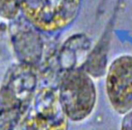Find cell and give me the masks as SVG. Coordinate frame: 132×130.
Instances as JSON below:
<instances>
[{
    "label": "cell",
    "instance_id": "3957f363",
    "mask_svg": "<svg viewBox=\"0 0 132 130\" xmlns=\"http://www.w3.org/2000/svg\"><path fill=\"white\" fill-rule=\"evenodd\" d=\"M25 19L36 29L56 32L77 18L82 0H19Z\"/></svg>",
    "mask_w": 132,
    "mask_h": 130
},
{
    "label": "cell",
    "instance_id": "6da1fadb",
    "mask_svg": "<svg viewBox=\"0 0 132 130\" xmlns=\"http://www.w3.org/2000/svg\"><path fill=\"white\" fill-rule=\"evenodd\" d=\"M35 66L21 63L7 71L0 88V130L16 129L37 91Z\"/></svg>",
    "mask_w": 132,
    "mask_h": 130
},
{
    "label": "cell",
    "instance_id": "5b68a950",
    "mask_svg": "<svg viewBox=\"0 0 132 130\" xmlns=\"http://www.w3.org/2000/svg\"><path fill=\"white\" fill-rule=\"evenodd\" d=\"M106 91L112 108L125 115L132 110V56L117 57L108 67Z\"/></svg>",
    "mask_w": 132,
    "mask_h": 130
},
{
    "label": "cell",
    "instance_id": "52a82bcc",
    "mask_svg": "<svg viewBox=\"0 0 132 130\" xmlns=\"http://www.w3.org/2000/svg\"><path fill=\"white\" fill-rule=\"evenodd\" d=\"M19 0H0V16L7 19H14L20 11Z\"/></svg>",
    "mask_w": 132,
    "mask_h": 130
},
{
    "label": "cell",
    "instance_id": "7a4b0ae2",
    "mask_svg": "<svg viewBox=\"0 0 132 130\" xmlns=\"http://www.w3.org/2000/svg\"><path fill=\"white\" fill-rule=\"evenodd\" d=\"M61 105L69 119L80 122L93 112L97 91L88 73L80 68H70L62 76L58 88Z\"/></svg>",
    "mask_w": 132,
    "mask_h": 130
},
{
    "label": "cell",
    "instance_id": "8992f818",
    "mask_svg": "<svg viewBox=\"0 0 132 130\" xmlns=\"http://www.w3.org/2000/svg\"><path fill=\"white\" fill-rule=\"evenodd\" d=\"M27 21V23L15 25L12 29V42L17 57L22 63L35 66L41 59L43 42L38 29Z\"/></svg>",
    "mask_w": 132,
    "mask_h": 130
},
{
    "label": "cell",
    "instance_id": "ba28073f",
    "mask_svg": "<svg viewBox=\"0 0 132 130\" xmlns=\"http://www.w3.org/2000/svg\"><path fill=\"white\" fill-rule=\"evenodd\" d=\"M125 115L122 119L121 130H132V110Z\"/></svg>",
    "mask_w": 132,
    "mask_h": 130
},
{
    "label": "cell",
    "instance_id": "277c9868",
    "mask_svg": "<svg viewBox=\"0 0 132 130\" xmlns=\"http://www.w3.org/2000/svg\"><path fill=\"white\" fill-rule=\"evenodd\" d=\"M68 120L58 90L43 87L36 91L16 130H68Z\"/></svg>",
    "mask_w": 132,
    "mask_h": 130
}]
</instances>
